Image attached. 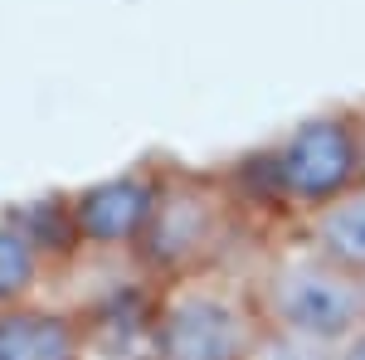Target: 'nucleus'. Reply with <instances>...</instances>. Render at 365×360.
Instances as JSON below:
<instances>
[{"mask_svg": "<svg viewBox=\"0 0 365 360\" xmlns=\"http://www.w3.org/2000/svg\"><path fill=\"white\" fill-rule=\"evenodd\" d=\"M225 170L273 234L292 229L317 205L365 180V108H327L302 117L249 146Z\"/></svg>", "mask_w": 365, "mask_h": 360, "instance_id": "f257e3e1", "label": "nucleus"}, {"mask_svg": "<svg viewBox=\"0 0 365 360\" xmlns=\"http://www.w3.org/2000/svg\"><path fill=\"white\" fill-rule=\"evenodd\" d=\"M273 229L258 220L244 190L225 166H180L166 161L161 200L151 229L137 249V268L151 282L210 268H244V253H258V239Z\"/></svg>", "mask_w": 365, "mask_h": 360, "instance_id": "f03ea898", "label": "nucleus"}, {"mask_svg": "<svg viewBox=\"0 0 365 360\" xmlns=\"http://www.w3.org/2000/svg\"><path fill=\"white\" fill-rule=\"evenodd\" d=\"M263 326L249 263L146 287V360H249Z\"/></svg>", "mask_w": 365, "mask_h": 360, "instance_id": "7ed1b4c3", "label": "nucleus"}, {"mask_svg": "<svg viewBox=\"0 0 365 360\" xmlns=\"http://www.w3.org/2000/svg\"><path fill=\"white\" fill-rule=\"evenodd\" d=\"M249 282L268 326L331 341L351 336L365 322V282L341 273L322 253H312L297 234H268L249 263Z\"/></svg>", "mask_w": 365, "mask_h": 360, "instance_id": "20e7f679", "label": "nucleus"}, {"mask_svg": "<svg viewBox=\"0 0 365 360\" xmlns=\"http://www.w3.org/2000/svg\"><path fill=\"white\" fill-rule=\"evenodd\" d=\"M161 180H166V161L151 156L103 180H88L78 190H58L73 258H132L137 263V249L161 200Z\"/></svg>", "mask_w": 365, "mask_h": 360, "instance_id": "39448f33", "label": "nucleus"}, {"mask_svg": "<svg viewBox=\"0 0 365 360\" xmlns=\"http://www.w3.org/2000/svg\"><path fill=\"white\" fill-rule=\"evenodd\" d=\"M73 258L63 200L0 205V312L49 297V282Z\"/></svg>", "mask_w": 365, "mask_h": 360, "instance_id": "423d86ee", "label": "nucleus"}, {"mask_svg": "<svg viewBox=\"0 0 365 360\" xmlns=\"http://www.w3.org/2000/svg\"><path fill=\"white\" fill-rule=\"evenodd\" d=\"M0 360H93V322L54 297L5 307Z\"/></svg>", "mask_w": 365, "mask_h": 360, "instance_id": "0eeeda50", "label": "nucleus"}, {"mask_svg": "<svg viewBox=\"0 0 365 360\" xmlns=\"http://www.w3.org/2000/svg\"><path fill=\"white\" fill-rule=\"evenodd\" d=\"M287 234H297L312 253H322L341 273L365 282V180L331 195L327 205H317L307 220H297Z\"/></svg>", "mask_w": 365, "mask_h": 360, "instance_id": "6e6552de", "label": "nucleus"}, {"mask_svg": "<svg viewBox=\"0 0 365 360\" xmlns=\"http://www.w3.org/2000/svg\"><path fill=\"white\" fill-rule=\"evenodd\" d=\"M249 360H336V346H331V341H317V336L263 326V336H258V346H253Z\"/></svg>", "mask_w": 365, "mask_h": 360, "instance_id": "1a4fd4ad", "label": "nucleus"}, {"mask_svg": "<svg viewBox=\"0 0 365 360\" xmlns=\"http://www.w3.org/2000/svg\"><path fill=\"white\" fill-rule=\"evenodd\" d=\"M336 360H365V322L351 336H341V341H336Z\"/></svg>", "mask_w": 365, "mask_h": 360, "instance_id": "9d476101", "label": "nucleus"}]
</instances>
